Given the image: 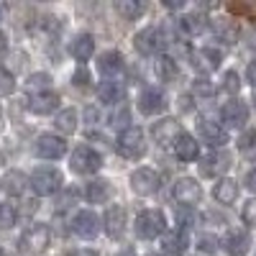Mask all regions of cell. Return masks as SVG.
Returning <instances> with one entry per match:
<instances>
[{
	"label": "cell",
	"mask_w": 256,
	"mask_h": 256,
	"mask_svg": "<svg viewBox=\"0 0 256 256\" xmlns=\"http://www.w3.org/2000/svg\"><path fill=\"white\" fill-rule=\"evenodd\" d=\"M49 241H52L49 226L34 223V226H28L24 230V236H20V241H18V248H20V254H26V256H41L46 251Z\"/></svg>",
	"instance_id": "obj_1"
},
{
	"label": "cell",
	"mask_w": 256,
	"mask_h": 256,
	"mask_svg": "<svg viewBox=\"0 0 256 256\" xmlns=\"http://www.w3.org/2000/svg\"><path fill=\"white\" fill-rule=\"evenodd\" d=\"M116 152L123 159H141L146 154V138H144V131L138 126H131V128H126L123 134H118Z\"/></svg>",
	"instance_id": "obj_2"
},
{
	"label": "cell",
	"mask_w": 256,
	"mask_h": 256,
	"mask_svg": "<svg viewBox=\"0 0 256 256\" xmlns=\"http://www.w3.org/2000/svg\"><path fill=\"white\" fill-rule=\"evenodd\" d=\"M28 184H31V190L36 192L38 198H49L62 187V172L54 169V166H38L36 172L31 174Z\"/></svg>",
	"instance_id": "obj_3"
},
{
	"label": "cell",
	"mask_w": 256,
	"mask_h": 256,
	"mask_svg": "<svg viewBox=\"0 0 256 256\" xmlns=\"http://www.w3.org/2000/svg\"><path fill=\"white\" fill-rule=\"evenodd\" d=\"M164 230H166V218H164L162 210H144V212H138V218H136V233H138L141 238L152 241L156 236H164Z\"/></svg>",
	"instance_id": "obj_4"
},
{
	"label": "cell",
	"mask_w": 256,
	"mask_h": 256,
	"mask_svg": "<svg viewBox=\"0 0 256 256\" xmlns=\"http://www.w3.org/2000/svg\"><path fill=\"white\" fill-rule=\"evenodd\" d=\"M70 166H72V172H77V174H95L98 169L102 166V156L90 146H77L72 152Z\"/></svg>",
	"instance_id": "obj_5"
},
{
	"label": "cell",
	"mask_w": 256,
	"mask_h": 256,
	"mask_svg": "<svg viewBox=\"0 0 256 256\" xmlns=\"http://www.w3.org/2000/svg\"><path fill=\"white\" fill-rule=\"evenodd\" d=\"M164 41H166V38H164L162 28L148 26V28H141V31L134 36V46H136V52L144 54V56H154V54L162 52Z\"/></svg>",
	"instance_id": "obj_6"
},
{
	"label": "cell",
	"mask_w": 256,
	"mask_h": 256,
	"mask_svg": "<svg viewBox=\"0 0 256 256\" xmlns=\"http://www.w3.org/2000/svg\"><path fill=\"white\" fill-rule=\"evenodd\" d=\"M220 62H223V54L218 49H212V46H202V49H195L190 54V64H192V70L200 72V74H210V72H216L220 67Z\"/></svg>",
	"instance_id": "obj_7"
},
{
	"label": "cell",
	"mask_w": 256,
	"mask_h": 256,
	"mask_svg": "<svg viewBox=\"0 0 256 256\" xmlns=\"http://www.w3.org/2000/svg\"><path fill=\"white\" fill-rule=\"evenodd\" d=\"M36 154L41 159H62L64 154H67V141H64L62 136H54V134H41L36 138Z\"/></svg>",
	"instance_id": "obj_8"
},
{
	"label": "cell",
	"mask_w": 256,
	"mask_h": 256,
	"mask_svg": "<svg viewBox=\"0 0 256 256\" xmlns=\"http://www.w3.org/2000/svg\"><path fill=\"white\" fill-rule=\"evenodd\" d=\"M184 136L182 126L174 120V118H164L154 126V141L162 146V148H169V146H177V141Z\"/></svg>",
	"instance_id": "obj_9"
},
{
	"label": "cell",
	"mask_w": 256,
	"mask_h": 256,
	"mask_svg": "<svg viewBox=\"0 0 256 256\" xmlns=\"http://www.w3.org/2000/svg\"><path fill=\"white\" fill-rule=\"evenodd\" d=\"M131 190L136 192V195H141V198L154 195V192L159 190V174L154 172V169H148V166L136 169V172L131 174Z\"/></svg>",
	"instance_id": "obj_10"
},
{
	"label": "cell",
	"mask_w": 256,
	"mask_h": 256,
	"mask_svg": "<svg viewBox=\"0 0 256 256\" xmlns=\"http://www.w3.org/2000/svg\"><path fill=\"white\" fill-rule=\"evenodd\" d=\"M126 228H128L126 208H120V205L108 208V212H105V230H108V236L116 238V241H120L126 236Z\"/></svg>",
	"instance_id": "obj_11"
},
{
	"label": "cell",
	"mask_w": 256,
	"mask_h": 256,
	"mask_svg": "<svg viewBox=\"0 0 256 256\" xmlns=\"http://www.w3.org/2000/svg\"><path fill=\"white\" fill-rule=\"evenodd\" d=\"M72 228H74V233L80 238H95L98 233H100V220H98V216L92 210H80L77 216H74V223H72Z\"/></svg>",
	"instance_id": "obj_12"
},
{
	"label": "cell",
	"mask_w": 256,
	"mask_h": 256,
	"mask_svg": "<svg viewBox=\"0 0 256 256\" xmlns=\"http://www.w3.org/2000/svg\"><path fill=\"white\" fill-rule=\"evenodd\" d=\"M174 198H177L180 205H190L192 208L195 202H200L202 190H200V184L192 180V177H182V180L174 182Z\"/></svg>",
	"instance_id": "obj_13"
},
{
	"label": "cell",
	"mask_w": 256,
	"mask_h": 256,
	"mask_svg": "<svg viewBox=\"0 0 256 256\" xmlns=\"http://www.w3.org/2000/svg\"><path fill=\"white\" fill-rule=\"evenodd\" d=\"M164 108H166V98L162 90L148 88L138 95V110L144 116H159V113H164Z\"/></svg>",
	"instance_id": "obj_14"
},
{
	"label": "cell",
	"mask_w": 256,
	"mask_h": 256,
	"mask_svg": "<svg viewBox=\"0 0 256 256\" xmlns=\"http://www.w3.org/2000/svg\"><path fill=\"white\" fill-rule=\"evenodd\" d=\"M220 116H223V123L228 128H241L248 120V108H246V102H241L238 98H233V100H228L223 105V113Z\"/></svg>",
	"instance_id": "obj_15"
},
{
	"label": "cell",
	"mask_w": 256,
	"mask_h": 256,
	"mask_svg": "<svg viewBox=\"0 0 256 256\" xmlns=\"http://www.w3.org/2000/svg\"><path fill=\"white\" fill-rule=\"evenodd\" d=\"M248 246H251V236L241 228H233L228 230V236L223 238V248L230 254V256H246L248 254Z\"/></svg>",
	"instance_id": "obj_16"
},
{
	"label": "cell",
	"mask_w": 256,
	"mask_h": 256,
	"mask_svg": "<svg viewBox=\"0 0 256 256\" xmlns=\"http://www.w3.org/2000/svg\"><path fill=\"white\" fill-rule=\"evenodd\" d=\"M230 166V156L228 154H223V152H212L208 154V156H202V164H200V172L205 174V177H218V174H223L226 169Z\"/></svg>",
	"instance_id": "obj_17"
},
{
	"label": "cell",
	"mask_w": 256,
	"mask_h": 256,
	"mask_svg": "<svg viewBox=\"0 0 256 256\" xmlns=\"http://www.w3.org/2000/svg\"><path fill=\"white\" fill-rule=\"evenodd\" d=\"M162 246L169 256H182L190 246V238H187V230L182 228H174V230H166L164 238H162Z\"/></svg>",
	"instance_id": "obj_18"
},
{
	"label": "cell",
	"mask_w": 256,
	"mask_h": 256,
	"mask_svg": "<svg viewBox=\"0 0 256 256\" xmlns=\"http://www.w3.org/2000/svg\"><path fill=\"white\" fill-rule=\"evenodd\" d=\"M98 98L102 102H108V105H120L126 100V88H123V82H116V80H105L98 84Z\"/></svg>",
	"instance_id": "obj_19"
},
{
	"label": "cell",
	"mask_w": 256,
	"mask_h": 256,
	"mask_svg": "<svg viewBox=\"0 0 256 256\" xmlns=\"http://www.w3.org/2000/svg\"><path fill=\"white\" fill-rule=\"evenodd\" d=\"M177 28L182 31V36H198L208 28V16L205 13H187L182 18H177Z\"/></svg>",
	"instance_id": "obj_20"
},
{
	"label": "cell",
	"mask_w": 256,
	"mask_h": 256,
	"mask_svg": "<svg viewBox=\"0 0 256 256\" xmlns=\"http://www.w3.org/2000/svg\"><path fill=\"white\" fill-rule=\"evenodd\" d=\"M59 108V95L56 92H41V95H31L28 100V110L36 113V116H49L52 110Z\"/></svg>",
	"instance_id": "obj_21"
},
{
	"label": "cell",
	"mask_w": 256,
	"mask_h": 256,
	"mask_svg": "<svg viewBox=\"0 0 256 256\" xmlns=\"http://www.w3.org/2000/svg\"><path fill=\"white\" fill-rule=\"evenodd\" d=\"M212 34L223 44H236L238 38V24L233 18H216L212 20Z\"/></svg>",
	"instance_id": "obj_22"
},
{
	"label": "cell",
	"mask_w": 256,
	"mask_h": 256,
	"mask_svg": "<svg viewBox=\"0 0 256 256\" xmlns=\"http://www.w3.org/2000/svg\"><path fill=\"white\" fill-rule=\"evenodd\" d=\"M212 198H216L220 205L236 202V198H238V184H236V180H228V177L218 180L216 187H212Z\"/></svg>",
	"instance_id": "obj_23"
},
{
	"label": "cell",
	"mask_w": 256,
	"mask_h": 256,
	"mask_svg": "<svg viewBox=\"0 0 256 256\" xmlns=\"http://www.w3.org/2000/svg\"><path fill=\"white\" fill-rule=\"evenodd\" d=\"M70 52H72V56H74L77 62H88V59L92 56V52H95V38H92V34H80L72 44H70Z\"/></svg>",
	"instance_id": "obj_24"
},
{
	"label": "cell",
	"mask_w": 256,
	"mask_h": 256,
	"mask_svg": "<svg viewBox=\"0 0 256 256\" xmlns=\"http://www.w3.org/2000/svg\"><path fill=\"white\" fill-rule=\"evenodd\" d=\"M200 134H202V138H205L212 148H220L223 144H228L226 128H220L218 123H212V120H202V123H200Z\"/></svg>",
	"instance_id": "obj_25"
},
{
	"label": "cell",
	"mask_w": 256,
	"mask_h": 256,
	"mask_svg": "<svg viewBox=\"0 0 256 256\" xmlns=\"http://www.w3.org/2000/svg\"><path fill=\"white\" fill-rule=\"evenodd\" d=\"M84 198H88V202L92 205H100L110 198V182L108 180H92L88 182V187H84Z\"/></svg>",
	"instance_id": "obj_26"
},
{
	"label": "cell",
	"mask_w": 256,
	"mask_h": 256,
	"mask_svg": "<svg viewBox=\"0 0 256 256\" xmlns=\"http://www.w3.org/2000/svg\"><path fill=\"white\" fill-rule=\"evenodd\" d=\"M123 67H126V64H123V54H120V52H105V54H100V59H98V70H100L105 77L118 74Z\"/></svg>",
	"instance_id": "obj_27"
},
{
	"label": "cell",
	"mask_w": 256,
	"mask_h": 256,
	"mask_svg": "<svg viewBox=\"0 0 256 256\" xmlns=\"http://www.w3.org/2000/svg\"><path fill=\"white\" fill-rule=\"evenodd\" d=\"M174 154H177L180 162H195V159L200 156V146H198V141L192 138V136L184 134V136L177 141V146H174Z\"/></svg>",
	"instance_id": "obj_28"
},
{
	"label": "cell",
	"mask_w": 256,
	"mask_h": 256,
	"mask_svg": "<svg viewBox=\"0 0 256 256\" xmlns=\"http://www.w3.org/2000/svg\"><path fill=\"white\" fill-rule=\"evenodd\" d=\"M54 126L59 128L62 134H74V131H77V110H74V108L59 110L56 118H54Z\"/></svg>",
	"instance_id": "obj_29"
},
{
	"label": "cell",
	"mask_w": 256,
	"mask_h": 256,
	"mask_svg": "<svg viewBox=\"0 0 256 256\" xmlns=\"http://www.w3.org/2000/svg\"><path fill=\"white\" fill-rule=\"evenodd\" d=\"M128 123H131V113H128V108H123V105H116V108L108 113V126L118 128L120 134L126 131V128H131Z\"/></svg>",
	"instance_id": "obj_30"
},
{
	"label": "cell",
	"mask_w": 256,
	"mask_h": 256,
	"mask_svg": "<svg viewBox=\"0 0 256 256\" xmlns=\"http://www.w3.org/2000/svg\"><path fill=\"white\" fill-rule=\"evenodd\" d=\"M154 72L159 80H174L177 77V62L172 56H159L154 62Z\"/></svg>",
	"instance_id": "obj_31"
},
{
	"label": "cell",
	"mask_w": 256,
	"mask_h": 256,
	"mask_svg": "<svg viewBox=\"0 0 256 256\" xmlns=\"http://www.w3.org/2000/svg\"><path fill=\"white\" fill-rule=\"evenodd\" d=\"M26 88H28V92H31V95L49 92V90H52V77H49V74H44V72H36V74H31V77H28Z\"/></svg>",
	"instance_id": "obj_32"
},
{
	"label": "cell",
	"mask_w": 256,
	"mask_h": 256,
	"mask_svg": "<svg viewBox=\"0 0 256 256\" xmlns=\"http://www.w3.org/2000/svg\"><path fill=\"white\" fill-rule=\"evenodd\" d=\"M174 220H177V226H180L182 230L192 228V226L198 223L195 208H190V205H177V208H174Z\"/></svg>",
	"instance_id": "obj_33"
},
{
	"label": "cell",
	"mask_w": 256,
	"mask_h": 256,
	"mask_svg": "<svg viewBox=\"0 0 256 256\" xmlns=\"http://www.w3.org/2000/svg\"><path fill=\"white\" fill-rule=\"evenodd\" d=\"M116 10H118L123 18L134 20V18H138V16L144 13V3H138V0H118Z\"/></svg>",
	"instance_id": "obj_34"
},
{
	"label": "cell",
	"mask_w": 256,
	"mask_h": 256,
	"mask_svg": "<svg viewBox=\"0 0 256 256\" xmlns=\"http://www.w3.org/2000/svg\"><path fill=\"white\" fill-rule=\"evenodd\" d=\"M26 184H28V180H26V174H20V172H10L6 177V192L8 195H24Z\"/></svg>",
	"instance_id": "obj_35"
},
{
	"label": "cell",
	"mask_w": 256,
	"mask_h": 256,
	"mask_svg": "<svg viewBox=\"0 0 256 256\" xmlns=\"http://www.w3.org/2000/svg\"><path fill=\"white\" fill-rule=\"evenodd\" d=\"M16 208L8 205V202H0V230H6V228H13L16 226Z\"/></svg>",
	"instance_id": "obj_36"
},
{
	"label": "cell",
	"mask_w": 256,
	"mask_h": 256,
	"mask_svg": "<svg viewBox=\"0 0 256 256\" xmlns=\"http://www.w3.org/2000/svg\"><path fill=\"white\" fill-rule=\"evenodd\" d=\"M13 90H16V80H13V74H10L8 70L0 67V95H10Z\"/></svg>",
	"instance_id": "obj_37"
},
{
	"label": "cell",
	"mask_w": 256,
	"mask_h": 256,
	"mask_svg": "<svg viewBox=\"0 0 256 256\" xmlns=\"http://www.w3.org/2000/svg\"><path fill=\"white\" fill-rule=\"evenodd\" d=\"M238 148H241L244 154H254V152H256V131L244 134V136L238 138Z\"/></svg>",
	"instance_id": "obj_38"
},
{
	"label": "cell",
	"mask_w": 256,
	"mask_h": 256,
	"mask_svg": "<svg viewBox=\"0 0 256 256\" xmlns=\"http://www.w3.org/2000/svg\"><path fill=\"white\" fill-rule=\"evenodd\" d=\"M238 88H241V80H238V72H226V77H223V90H228V92H238Z\"/></svg>",
	"instance_id": "obj_39"
},
{
	"label": "cell",
	"mask_w": 256,
	"mask_h": 256,
	"mask_svg": "<svg viewBox=\"0 0 256 256\" xmlns=\"http://www.w3.org/2000/svg\"><path fill=\"white\" fill-rule=\"evenodd\" d=\"M244 223L251 226V228H256V200H248L244 205Z\"/></svg>",
	"instance_id": "obj_40"
},
{
	"label": "cell",
	"mask_w": 256,
	"mask_h": 256,
	"mask_svg": "<svg viewBox=\"0 0 256 256\" xmlns=\"http://www.w3.org/2000/svg\"><path fill=\"white\" fill-rule=\"evenodd\" d=\"M72 82L77 84V88H88V84H90V72L84 70V67H80V70L72 74Z\"/></svg>",
	"instance_id": "obj_41"
},
{
	"label": "cell",
	"mask_w": 256,
	"mask_h": 256,
	"mask_svg": "<svg viewBox=\"0 0 256 256\" xmlns=\"http://www.w3.org/2000/svg\"><path fill=\"white\" fill-rule=\"evenodd\" d=\"M198 244H200V248H202V251H208V254H212V251H216V248L220 246V241H218L216 236H200V241H198Z\"/></svg>",
	"instance_id": "obj_42"
},
{
	"label": "cell",
	"mask_w": 256,
	"mask_h": 256,
	"mask_svg": "<svg viewBox=\"0 0 256 256\" xmlns=\"http://www.w3.org/2000/svg\"><path fill=\"white\" fill-rule=\"evenodd\" d=\"M195 92H198V95H212V92H216V88H212L208 80H198V82H195Z\"/></svg>",
	"instance_id": "obj_43"
},
{
	"label": "cell",
	"mask_w": 256,
	"mask_h": 256,
	"mask_svg": "<svg viewBox=\"0 0 256 256\" xmlns=\"http://www.w3.org/2000/svg\"><path fill=\"white\" fill-rule=\"evenodd\" d=\"M246 77H248V82L254 84V88H256V59L248 64V70H246Z\"/></svg>",
	"instance_id": "obj_44"
},
{
	"label": "cell",
	"mask_w": 256,
	"mask_h": 256,
	"mask_svg": "<svg viewBox=\"0 0 256 256\" xmlns=\"http://www.w3.org/2000/svg\"><path fill=\"white\" fill-rule=\"evenodd\" d=\"M67 256H98V251H92V248H74Z\"/></svg>",
	"instance_id": "obj_45"
},
{
	"label": "cell",
	"mask_w": 256,
	"mask_h": 256,
	"mask_svg": "<svg viewBox=\"0 0 256 256\" xmlns=\"http://www.w3.org/2000/svg\"><path fill=\"white\" fill-rule=\"evenodd\" d=\"M246 187H248L251 192H256V169H251V172L246 174Z\"/></svg>",
	"instance_id": "obj_46"
},
{
	"label": "cell",
	"mask_w": 256,
	"mask_h": 256,
	"mask_svg": "<svg viewBox=\"0 0 256 256\" xmlns=\"http://www.w3.org/2000/svg\"><path fill=\"white\" fill-rule=\"evenodd\" d=\"M6 52H8V41H6V36L0 34V59L6 56Z\"/></svg>",
	"instance_id": "obj_47"
},
{
	"label": "cell",
	"mask_w": 256,
	"mask_h": 256,
	"mask_svg": "<svg viewBox=\"0 0 256 256\" xmlns=\"http://www.w3.org/2000/svg\"><path fill=\"white\" fill-rule=\"evenodd\" d=\"M118 256H136L134 251H123V254H118Z\"/></svg>",
	"instance_id": "obj_48"
},
{
	"label": "cell",
	"mask_w": 256,
	"mask_h": 256,
	"mask_svg": "<svg viewBox=\"0 0 256 256\" xmlns=\"http://www.w3.org/2000/svg\"><path fill=\"white\" fill-rule=\"evenodd\" d=\"M0 131H3V110H0Z\"/></svg>",
	"instance_id": "obj_49"
},
{
	"label": "cell",
	"mask_w": 256,
	"mask_h": 256,
	"mask_svg": "<svg viewBox=\"0 0 256 256\" xmlns=\"http://www.w3.org/2000/svg\"><path fill=\"white\" fill-rule=\"evenodd\" d=\"M0 256H6V251H3V248H0Z\"/></svg>",
	"instance_id": "obj_50"
},
{
	"label": "cell",
	"mask_w": 256,
	"mask_h": 256,
	"mask_svg": "<svg viewBox=\"0 0 256 256\" xmlns=\"http://www.w3.org/2000/svg\"><path fill=\"white\" fill-rule=\"evenodd\" d=\"M148 256H159V254H148Z\"/></svg>",
	"instance_id": "obj_51"
},
{
	"label": "cell",
	"mask_w": 256,
	"mask_h": 256,
	"mask_svg": "<svg viewBox=\"0 0 256 256\" xmlns=\"http://www.w3.org/2000/svg\"><path fill=\"white\" fill-rule=\"evenodd\" d=\"M0 16H3V8H0Z\"/></svg>",
	"instance_id": "obj_52"
},
{
	"label": "cell",
	"mask_w": 256,
	"mask_h": 256,
	"mask_svg": "<svg viewBox=\"0 0 256 256\" xmlns=\"http://www.w3.org/2000/svg\"><path fill=\"white\" fill-rule=\"evenodd\" d=\"M254 102H256V98H254Z\"/></svg>",
	"instance_id": "obj_53"
}]
</instances>
